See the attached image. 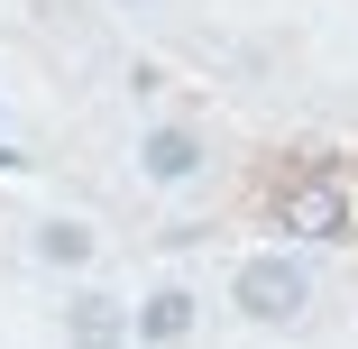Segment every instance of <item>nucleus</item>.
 Masks as SVG:
<instances>
[{
    "instance_id": "nucleus-7",
    "label": "nucleus",
    "mask_w": 358,
    "mask_h": 349,
    "mask_svg": "<svg viewBox=\"0 0 358 349\" xmlns=\"http://www.w3.org/2000/svg\"><path fill=\"white\" fill-rule=\"evenodd\" d=\"M10 166H19V148H10V138H0V175H10Z\"/></svg>"
},
{
    "instance_id": "nucleus-3",
    "label": "nucleus",
    "mask_w": 358,
    "mask_h": 349,
    "mask_svg": "<svg viewBox=\"0 0 358 349\" xmlns=\"http://www.w3.org/2000/svg\"><path fill=\"white\" fill-rule=\"evenodd\" d=\"M129 340H148V349H184L193 340V294L184 285H148L129 313Z\"/></svg>"
},
{
    "instance_id": "nucleus-6",
    "label": "nucleus",
    "mask_w": 358,
    "mask_h": 349,
    "mask_svg": "<svg viewBox=\"0 0 358 349\" xmlns=\"http://www.w3.org/2000/svg\"><path fill=\"white\" fill-rule=\"evenodd\" d=\"M92 257H101V230L92 221H37V266H64V276H74Z\"/></svg>"
},
{
    "instance_id": "nucleus-8",
    "label": "nucleus",
    "mask_w": 358,
    "mask_h": 349,
    "mask_svg": "<svg viewBox=\"0 0 358 349\" xmlns=\"http://www.w3.org/2000/svg\"><path fill=\"white\" fill-rule=\"evenodd\" d=\"M129 10H148V0H129Z\"/></svg>"
},
{
    "instance_id": "nucleus-2",
    "label": "nucleus",
    "mask_w": 358,
    "mask_h": 349,
    "mask_svg": "<svg viewBox=\"0 0 358 349\" xmlns=\"http://www.w3.org/2000/svg\"><path fill=\"white\" fill-rule=\"evenodd\" d=\"M275 230H294V239H349V193L331 175H294V184H275Z\"/></svg>"
},
{
    "instance_id": "nucleus-1",
    "label": "nucleus",
    "mask_w": 358,
    "mask_h": 349,
    "mask_svg": "<svg viewBox=\"0 0 358 349\" xmlns=\"http://www.w3.org/2000/svg\"><path fill=\"white\" fill-rule=\"evenodd\" d=\"M230 304H239L248 331H294V322L313 313V266H303L294 248H257V257H239V276H230Z\"/></svg>"
},
{
    "instance_id": "nucleus-4",
    "label": "nucleus",
    "mask_w": 358,
    "mask_h": 349,
    "mask_svg": "<svg viewBox=\"0 0 358 349\" xmlns=\"http://www.w3.org/2000/svg\"><path fill=\"white\" fill-rule=\"evenodd\" d=\"M64 349H129V313L110 294H64Z\"/></svg>"
},
{
    "instance_id": "nucleus-5",
    "label": "nucleus",
    "mask_w": 358,
    "mask_h": 349,
    "mask_svg": "<svg viewBox=\"0 0 358 349\" xmlns=\"http://www.w3.org/2000/svg\"><path fill=\"white\" fill-rule=\"evenodd\" d=\"M138 166H148V184H184V175L202 166V138L166 120V129H148V148H138Z\"/></svg>"
}]
</instances>
